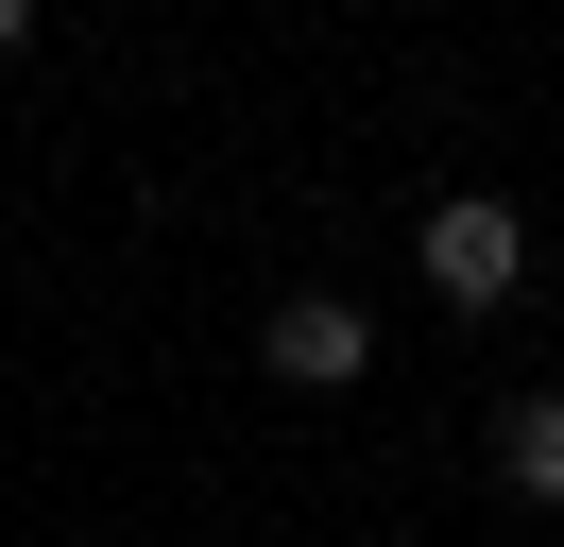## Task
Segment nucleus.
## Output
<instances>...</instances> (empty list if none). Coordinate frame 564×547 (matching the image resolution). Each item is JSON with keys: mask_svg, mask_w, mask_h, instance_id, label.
I'll return each instance as SVG.
<instances>
[{"mask_svg": "<svg viewBox=\"0 0 564 547\" xmlns=\"http://www.w3.org/2000/svg\"><path fill=\"white\" fill-rule=\"evenodd\" d=\"M411 274L462 308V325H479V308H513V291H530V223H513L496 189H445V205L411 223Z\"/></svg>", "mask_w": 564, "mask_h": 547, "instance_id": "1", "label": "nucleus"}, {"mask_svg": "<svg viewBox=\"0 0 564 547\" xmlns=\"http://www.w3.org/2000/svg\"><path fill=\"white\" fill-rule=\"evenodd\" d=\"M257 360H274L291 394H343V376H377V308L359 291H291L274 325H257Z\"/></svg>", "mask_w": 564, "mask_h": 547, "instance_id": "2", "label": "nucleus"}, {"mask_svg": "<svg viewBox=\"0 0 564 547\" xmlns=\"http://www.w3.org/2000/svg\"><path fill=\"white\" fill-rule=\"evenodd\" d=\"M496 479H513L530 513H564V394H513V410H496Z\"/></svg>", "mask_w": 564, "mask_h": 547, "instance_id": "3", "label": "nucleus"}, {"mask_svg": "<svg viewBox=\"0 0 564 547\" xmlns=\"http://www.w3.org/2000/svg\"><path fill=\"white\" fill-rule=\"evenodd\" d=\"M18 34H35V0H0V52H18Z\"/></svg>", "mask_w": 564, "mask_h": 547, "instance_id": "4", "label": "nucleus"}]
</instances>
